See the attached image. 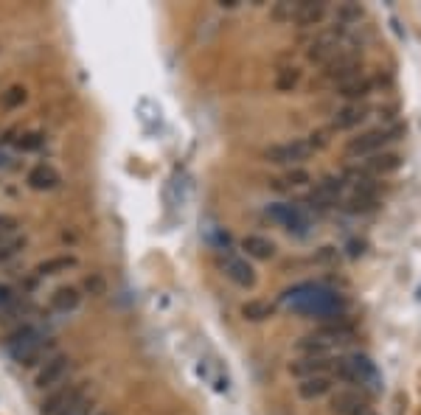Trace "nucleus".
I'll return each instance as SVG.
<instances>
[{
    "mask_svg": "<svg viewBox=\"0 0 421 415\" xmlns=\"http://www.w3.org/2000/svg\"><path fill=\"white\" fill-rule=\"evenodd\" d=\"M46 334L40 331V328H34V325H23V328H17V331H11L6 340H3V348H6V354L17 362V365H23L40 345H46Z\"/></svg>",
    "mask_w": 421,
    "mask_h": 415,
    "instance_id": "1",
    "label": "nucleus"
},
{
    "mask_svg": "<svg viewBox=\"0 0 421 415\" xmlns=\"http://www.w3.org/2000/svg\"><path fill=\"white\" fill-rule=\"evenodd\" d=\"M402 135V127H390V130H368V132H363V135H357V138H351L345 143V154L348 157H360V160H365V157H371V154H379L390 140H396Z\"/></svg>",
    "mask_w": 421,
    "mask_h": 415,
    "instance_id": "2",
    "label": "nucleus"
},
{
    "mask_svg": "<svg viewBox=\"0 0 421 415\" xmlns=\"http://www.w3.org/2000/svg\"><path fill=\"white\" fill-rule=\"evenodd\" d=\"M334 379H340V382H345V384H368V382H374L376 373H374V365L365 359V357H360V354H354V357H340V359H331V370H328Z\"/></svg>",
    "mask_w": 421,
    "mask_h": 415,
    "instance_id": "3",
    "label": "nucleus"
},
{
    "mask_svg": "<svg viewBox=\"0 0 421 415\" xmlns=\"http://www.w3.org/2000/svg\"><path fill=\"white\" fill-rule=\"evenodd\" d=\"M312 154H315V149L309 146V140H289V143H276V146L264 149V160L273 166H301Z\"/></svg>",
    "mask_w": 421,
    "mask_h": 415,
    "instance_id": "4",
    "label": "nucleus"
},
{
    "mask_svg": "<svg viewBox=\"0 0 421 415\" xmlns=\"http://www.w3.org/2000/svg\"><path fill=\"white\" fill-rule=\"evenodd\" d=\"M71 370H73L71 357L59 354V357H53L51 362H46L43 368L37 370V376H34V387H37V390H56V387L65 384V379L71 376Z\"/></svg>",
    "mask_w": 421,
    "mask_h": 415,
    "instance_id": "5",
    "label": "nucleus"
},
{
    "mask_svg": "<svg viewBox=\"0 0 421 415\" xmlns=\"http://www.w3.org/2000/svg\"><path fill=\"white\" fill-rule=\"evenodd\" d=\"M88 393V384H62L56 390H51V396H46V401L40 404V415H62L76 399H82Z\"/></svg>",
    "mask_w": 421,
    "mask_h": 415,
    "instance_id": "6",
    "label": "nucleus"
},
{
    "mask_svg": "<svg viewBox=\"0 0 421 415\" xmlns=\"http://www.w3.org/2000/svg\"><path fill=\"white\" fill-rule=\"evenodd\" d=\"M326 70V79H334V82H348V79H354V76H360L357 73V53L354 51H345V48H340L331 59H328L326 65H323Z\"/></svg>",
    "mask_w": 421,
    "mask_h": 415,
    "instance_id": "7",
    "label": "nucleus"
},
{
    "mask_svg": "<svg viewBox=\"0 0 421 415\" xmlns=\"http://www.w3.org/2000/svg\"><path fill=\"white\" fill-rule=\"evenodd\" d=\"M331 410L337 415H374L371 404L360 390H337L331 396Z\"/></svg>",
    "mask_w": 421,
    "mask_h": 415,
    "instance_id": "8",
    "label": "nucleus"
},
{
    "mask_svg": "<svg viewBox=\"0 0 421 415\" xmlns=\"http://www.w3.org/2000/svg\"><path fill=\"white\" fill-rule=\"evenodd\" d=\"M402 166V157L396 152H379V154H371L365 160H360L354 169L363 174V177H382V174H390Z\"/></svg>",
    "mask_w": 421,
    "mask_h": 415,
    "instance_id": "9",
    "label": "nucleus"
},
{
    "mask_svg": "<svg viewBox=\"0 0 421 415\" xmlns=\"http://www.w3.org/2000/svg\"><path fill=\"white\" fill-rule=\"evenodd\" d=\"M340 48H343V34H340V28H326V31H321V34L315 37V43L309 46V53H306V56H309L312 62L326 65Z\"/></svg>",
    "mask_w": 421,
    "mask_h": 415,
    "instance_id": "10",
    "label": "nucleus"
},
{
    "mask_svg": "<svg viewBox=\"0 0 421 415\" xmlns=\"http://www.w3.org/2000/svg\"><path fill=\"white\" fill-rule=\"evenodd\" d=\"M343 188H345V183L340 177H326V180H321L315 185V191L309 194V202L318 205V208H331L343 196Z\"/></svg>",
    "mask_w": 421,
    "mask_h": 415,
    "instance_id": "11",
    "label": "nucleus"
},
{
    "mask_svg": "<svg viewBox=\"0 0 421 415\" xmlns=\"http://www.w3.org/2000/svg\"><path fill=\"white\" fill-rule=\"evenodd\" d=\"M225 275L231 278L236 286H241V289H253L256 286V270L244 258H239V256H228L225 258Z\"/></svg>",
    "mask_w": 421,
    "mask_h": 415,
    "instance_id": "12",
    "label": "nucleus"
},
{
    "mask_svg": "<svg viewBox=\"0 0 421 415\" xmlns=\"http://www.w3.org/2000/svg\"><path fill=\"white\" fill-rule=\"evenodd\" d=\"M331 359L328 357H301L289 365V373L298 379H309V376H328Z\"/></svg>",
    "mask_w": 421,
    "mask_h": 415,
    "instance_id": "13",
    "label": "nucleus"
},
{
    "mask_svg": "<svg viewBox=\"0 0 421 415\" xmlns=\"http://www.w3.org/2000/svg\"><path fill=\"white\" fill-rule=\"evenodd\" d=\"M326 17V3H315V0H301L298 3V11H295V26L301 28H309V26H318L321 20Z\"/></svg>",
    "mask_w": 421,
    "mask_h": 415,
    "instance_id": "14",
    "label": "nucleus"
},
{
    "mask_svg": "<svg viewBox=\"0 0 421 415\" xmlns=\"http://www.w3.org/2000/svg\"><path fill=\"white\" fill-rule=\"evenodd\" d=\"M59 183H62L59 172H56L53 166H48V163H40V166H34V169L28 172V185H31L34 191H53Z\"/></svg>",
    "mask_w": 421,
    "mask_h": 415,
    "instance_id": "15",
    "label": "nucleus"
},
{
    "mask_svg": "<svg viewBox=\"0 0 421 415\" xmlns=\"http://www.w3.org/2000/svg\"><path fill=\"white\" fill-rule=\"evenodd\" d=\"M315 337H321L328 348H331L334 342H348V340L354 337V325L343 323V320H331V323L321 325V328L315 331Z\"/></svg>",
    "mask_w": 421,
    "mask_h": 415,
    "instance_id": "16",
    "label": "nucleus"
},
{
    "mask_svg": "<svg viewBox=\"0 0 421 415\" xmlns=\"http://www.w3.org/2000/svg\"><path fill=\"white\" fill-rule=\"evenodd\" d=\"M328 393H331V379L328 376H309V379H301V384H298V396L306 399V401L323 399Z\"/></svg>",
    "mask_w": 421,
    "mask_h": 415,
    "instance_id": "17",
    "label": "nucleus"
},
{
    "mask_svg": "<svg viewBox=\"0 0 421 415\" xmlns=\"http://www.w3.org/2000/svg\"><path fill=\"white\" fill-rule=\"evenodd\" d=\"M241 250L250 256V258H259V261H270L276 256V244L264 236H244L241 238Z\"/></svg>",
    "mask_w": 421,
    "mask_h": 415,
    "instance_id": "18",
    "label": "nucleus"
},
{
    "mask_svg": "<svg viewBox=\"0 0 421 415\" xmlns=\"http://www.w3.org/2000/svg\"><path fill=\"white\" fill-rule=\"evenodd\" d=\"M79 303H82V295H79L76 286H62V289H56V292L51 295V309L59 312V315L73 312Z\"/></svg>",
    "mask_w": 421,
    "mask_h": 415,
    "instance_id": "19",
    "label": "nucleus"
},
{
    "mask_svg": "<svg viewBox=\"0 0 421 415\" xmlns=\"http://www.w3.org/2000/svg\"><path fill=\"white\" fill-rule=\"evenodd\" d=\"M270 216H273V219H279L284 228L298 231V233H303V228L309 225V222H306V216H303L298 208H292V205H276V208H270Z\"/></svg>",
    "mask_w": 421,
    "mask_h": 415,
    "instance_id": "20",
    "label": "nucleus"
},
{
    "mask_svg": "<svg viewBox=\"0 0 421 415\" xmlns=\"http://www.w3.org/2000/svg\"><path fill=\"white\" fill-rule=\"evenodd\" d=\"M363 118H365V110H363L360 104H348V107H343V110L334 115L331 127H334V130H354L357 124H363Z\"/></svg>",
    "mask_w": 421,
    "mask_h": 415,
    "instance_id": "21",
    "label": "nucleus"
},
{
    "mask_svg": "<svg viewBox=\"0 0 421 415\" xmlns=\"http://www.w3.org/2000/svg\"><path fill=\"white\" fill-rule=\"evenodd\" d=\"M241 315L244 320H253V323H261V320H270L276 315V306L270 300H247L241 306Z\"/></svg>",
    "mask_w": 421,
    "mask_h": 415,
    "instance_id": "22",
    "label": "nucleus"
},
{
    "mask_svg": "<svg viewBox=\"0 0 421 415\" xmlns=\"http://www.w3.org/2000/svg\"><path fill=\"white\" fill-rule=\"evenodd\" d=\"M368 93H371V79H365V76H354V79H348V82L340 85V95L348 98V101L365 98Z\"/></svg>",
    "mask_w": 421,
    "mask_h": 415,
    "instance_id": "23",
    "label": "nucleus"
},
{
    "mask_svg": "<svg viewBox=\"0 0 421 415\" xmlns=\"http://www.w3.org/2000/svg\"><path fill=\"white\" fill-rule=\"evenodd\" d=\"M79 261L73 258V256H59V258H48L43 261L40 267H37V273L40 275H59V273H68V270H73Z\"/></svg>",
    "mask_w": 421,
    "mask_h": 415,
    "instance_id": "24",
    "label": "nucleus"
},
{
    "mask_svg": "<svg viewBox=\"0 0 421 415\" xmlns=\"http://www.w3.org/2000/svg\"><path fill=\"white\" fill-rule=\"evenodd\" d=\"M360 17H363V9H360L357 3H343V6H337V11H334V26L345 28V26L357 23Z\"/></svg>",
    "mask_w": 421,
    "mask_h": 415,
    "instance_id": "25",
    "label": "nucleus"
},
{
    "mask_svg": "<svg viewBox=\"0 0 421 415\" xmlns=\"http://www.w3.org/2000/svg\"><path fill=\"white\" fill-rule=\"evenodd\" d=\"M298 351L303 354V357H328V345L321 340V337H303L301 342H298Z\"/></svg>",
    "mask_w": 421,
    "mask_h": 415,
    "instance_id": "26",
    "label": "nucleus"
},
{
    "mask_svg": "<svg viewBox=\"0 0 421 415\" xmlns=\"http://www.w3.org/2000/svg\"><path fill=\"white\" fill-rule=\"evenodd\" d=\"M23 247H26V238H23V236H9V238H3V241H0V261L14 258Z\"/></svg>",
    "mask_w": 421,
    "mask_h": 415,
    "instance_id": "27",
    "label": "nucleus"
},
{
    "mask_svg": "<svg viewBox=\"0 0 421 415\" xmlns=\"http://www.w3.org/2000/svg\"><path fill=\"white\" fill-rule=\"evenodd\" d=\"M23 101H26V88H20V85H14V88H9L3 93V107H9V110L20 107Z\"/></svg>",
    "mask_w": 421,
    "mask_h": 415,
    "instance_id": "28",
    "label": "nucleus"
},
{
    "mask_svg": "<svg viewBox=\"0 0 421 415\" xmlns=\"http://www.w3.org/2000/svg\"><path fill=\"white\" fill-rule=\"evenodd\" d=\"M43 143H46V135H43V132H28V135H23V138L17 140V146H20L23 152H37Z\"/></svg>",
    "mask_w": 421,
    "mask_h": 415,
    "instance_id": "29",
    "label": "nucleus"
},
{
    "mask_svg": "<svg viewBox=\"0 0 421 415\" xmlns=\"http://www.w3.org/2000/svg\"><path fill=\"white\" fill-rule=\"evenodd\" d=\"M298 79H301V73L295 68H284L279 73V82L276 85H279V90H292L298 85Z\"/></svg>",
    "mask_w": 421,
    "mask_h": 415,
    "instance_id": "30",
    "label": "nucleus"
},
{
    "mask_svg": "<svg viewBox=\"0 0 421 415\" xmlns=\"http://www.w3.org/2000/svg\"><path fill=\"white\" fill-rule=\"evenodd\" d=\"M90 413H93V401H90V396L85 393L82 399H76V401H73L62 415H90Z\"/></svg>",
    "mask_w": 421,
    "mask_h": 415,
    "instance_id": "31",
    "label": "nucleus"
},
{
    "mask_svg": "<svg viewBox=\"0 0 421 415\" xmlns=\"http://www.w3.org/2000/svg\"><path fill=\"white\" fill-rule=\"evenodd\" d=\"M295 11H298V3H279L276 9H273V17L276 20H295Z\"/></svg>",
    "mask_w": 421,
    "mask_h": 415,
    "instance_id": "32",
    "label": "nucleus"
},
{
    "mask_svg": "<svg viewBox=\"0 0 421 415\" xmlns=\"http://www.w3.org/2000/svg\"><path fill=\"white\" fill-rule=\"evenodd\" d=\"M286 183L306 185V183H312V177H309V172H303V169H289V172H286Z\"/></svg>",
    "mask_w": 421,
    "mask_h": 415,
    "instance_id": "33",
    "label": "nucleus"
},
{
    "mask_svg": "<svg viewBox=\"0 0 421 415\" xmlns=\"http://www.w3.org/2000/svg\"><path fill=\"white\" fill-rule=\"evenodd\" d=\"M85 289H88L90 295H104L107 283H104V278L101 275H90V278H85Z\"/></svg>",
    "mask_w": 421,
    "mask_h": 415,
    "instance_id": "34",
    "label": "nucleus"
},
{
    "mask_svg": "<svg viewBox=\"0 0 421 415\" xmlns=\"http://www.w3.org/2000/svg\"><path fill=\"white\" fill-rule=\"evenodd\" d=\"M14 225H17V222H14L11 216H0V241L9 238V236L14 233Z\"/></svg>",
    "mask_w": 421,
    "mask_h": 415,
    "instance_id": "35",
    "label": "nucleus"
},
{
    "mask_svg": "<svg viewBox=\"0 0 421 415\" xmlns=\"http://www.w3.org/2000/svg\"><path fill=\"white\" fill-rule=\"evenodd\" d=\"M219 6H222V9H236V6H239V3H236V0H222V3H219Z\"/></svg>",
    "mask_w": 421,
    "mask_h": 415,
    "instance_id": "36",
    "label": "nucleus"
},
{
    "mask_svg": "<svg viewBox=\"0 0 421 415\" xmlns=\"http://www.w3.org/2000/svg\"><path fill=\"white\" fill-rule=\"evenodd\" d=\"M98 415H107V413H98Z\"/></svg>",
    "mask_w": 421,
    "mask_h": 415,
    "instance_id": "37",
    "label": "nucleus"
}]
</instances>
